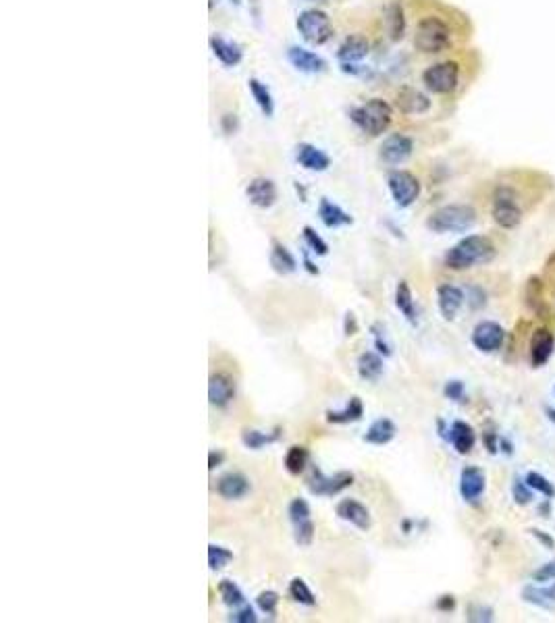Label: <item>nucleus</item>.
Here are the masks:
<instances>
[{"mask_svg": "<svg viewBox=\"0 0 555 623\" xmlns=\"http://www.w3.org/2000/svg\"><path fill=\"white\" fill-rule=\"evenodd\" d=\"M535 582H551L555 580V561H549L545 565H541L535 574H532Z\"/></svg>", "mask_w": 555, "mask_h": 623, "instance_id": "nucleus-49", "label": "nucleus"}, {"mask_svg": "<svg viewBox=\"0 0 555 623\" xmlns=\"http://www.w3.org/2000/svg\"><path fill=\"white\" fill-rule=\"evenodd\" d=\"M235 399V380L229 374L217 372L208 380V401L215 407H227Z\"/></svg>", "mask_w": 555, "mask_h": 623, "instance_id": "nucleus-14", "label": "nucleus"}, {"mask_svg": "<svg viewBox=\"0 0 555 623\" xmlns=\"http://www.w3.org/2000/svg\"><path fill=\"white\" fill-rule=\"evenodd\" d=\"M422 83L433 94H451L460 83V67L453 61L431 65L422 73Z\"/></svg>", "mask_w": 555, "mask_h": 623, "instance_id": "nucleus-7", "label": "nucleus"}, {"mask_svg": "<svg viewBox=\"0 0 555 623\" xmlns=\"http://www.w3.org/2000/svg\"><path fill=\"white\" fill-rule=\"evenodd\" d=\"M248 90H250V94H252V98H254V102H256V107L260 109V112H262L264 116H273V114H275V100H273L270 90L266 87V83H262L260 79L252 77V79L248 81Z\"/></svg>", "mask_w": 555, "mask_h": 623, "instance_id": "nucleus-30", "label": "nucleus"}, {"mask_svg": "<svg viewBox=\"0 0 555 623\" xmlns=\"http://www.w3.org/2000/svg\"><path fill=\"white\" fill-rule=\"evenodd\" d=\"M468 622H479V623H487V622H493V609H489V607H484V605H470L468 607V617H466Z\"/></svg>", "mask_w": 555, "mask_h": 623, "instance_id": "nucleus-46", "label": "nucleus"}, {"mask_svg": "<svg viewBox=\"0 0 555 623\" xmlns=\"http://www.w3.org/2000/svg\"><path fill=\"white\" fill-rule=\"evenodd\" d=\"M354 484L352 472H335L333 476H325L321 470H312V476L308 478V490L316 497H335L341 490L350 488Z\"/></svg>", "mask_w": 555, "mask_h": 623, "instance_id": "nucleus-9", "label": "nucleus"}, {"mask_svg": "<svg viewBox=\"0 0 555 623\" xmlns=\"http://www.w3.org/2000/svg\"><path fill=\"white\" fill-rule=\"evenodd\" d=\"M449 442L453 444V449L460 453V455H468L477 442V435L472 430L470 424H466L464 420H455L451 426H449V435H447Z\"/></svg>", "mask_w": 555, "mask_h": 623, "instance_id": "nucleus-23", "label": "nucleus"}, {"mask_svg": "<svg viewBox=\"0 0 555 623\" xmlns=\"http://www.w3.org/2000/svg\"><path fill=\"white\" fill-rule=\"evenodd\" d=\"M369 50V40L360 36V34H354V36H347L341 42V46L337 50V59L341 61V65H354V63H360L362 59H366Z\"/></svg>", "mask_w": 555, "mask_h": 623, "instance_id": "nucleus-19", "label": "nucleus"}, {"mask_svg": "<svg viewBox=\"0 0 555 623\" xmlns=\"http://www.w3.org/2000/svg\"><path fill=\"white\" fill-rule=\"evenodd\" d=\"M270 266L277 274H292L297 270V262L294 254L281 243V241H273V250H270Z\"/></svg>", "mask_w": 555, "mask_h": 623, "instance_id": "nucleus-28", "label": "nucleus"}, {"mask_svg": "<svg viewBox=\"0 0 555 623\" xmlns=\"http://www.w3.org/2000/svg\"><path fill=\"white\" fill-rule=\"evenodd\" d=\"M287 61L296 67L299 73L316 75L323 73L327 69V61L323 56H318L312 50L299 48V46H290L287 48Z\"/></svg>", "mask_w": 555, "mask_h": 623, "instance_id": "nucleus-12", "label": "nucleus"}, {"mask_svg": "<svg viewBox=\"0 0 555 623\" xmlns=\"http://www.w3.org/2000/svg\"><path fill=\"white\" fill-rule=\"evenodd\" d=\"M308 459H310V453H308V449H306V447H299V444H294V447H290V449H287L283 464H285V470H287L292 476H299V474L306 470V466H308Z\"/></svg>", "mask_w": 555, "mask_h": 623, "instance_id": "nucleus-33", "label": "nucleus"}, {"mask_svg": "<svg viewBox=\"0 0 555 623\" xmlns=\"http://www.w3.org/2000/svg\"><path fill=\"white\" fill-rule=\"evenodd\" d=\"M385 28H387V34L393 42L404 37V34H406V17H404L402 4L393 2V4L387 6V11H385Z\"/></svg>", "mask_w": 555, "mask_h": 623, "instance_id": "nucleus-29", "label": "nucleus"}, {"mask_svg": "<svg viewBox=\"0 0 555 623\" xmlns=\"http://www.w3.org/2000/svg\"><path fill=\"white\" fill-rule=\"evenodd\" d=\"M464 291L455 285H441L437 289V303L445 320H453L458 316L460 308L464 306Z\"/></svg>", "mask_w": 555, "mask_h": 623, "instance_id": "nucleus-21", "label": "nucleus"}, {"mask_svg": "<svg viewBox=\"0 0 555 623\" xmlns=\"http://www.w3.org/2000/svg\"><path fill=\"white\" fill-rule=\"evenodd\" d=\"M545 592H547V596H549L551 600H555V582H554V586L545 588Z\"/></svg>", "mask_w": 555, "mask_h": 623, "instance_id": "nucleus-57", "label": "nucleus"}, {"mask_svg": "<svg viewBox=\"0 0 555 623\" xmlns=\"http://www.w3.org/2000/svg\"><path fill=\"white\" fill-rule=\"evenodd\" d=\"M387 185H389L391 198L395 200V204L400 208L412 206L418 200V195H420V181L410 171H393V173H389Z\"/></svg>", "mask_w": 555, "mask_h": 623, "instance_id": "nucleus-8", "label": "nucleus"}, {"mask_svg": "<svg viewBox=\"0 0 555 623\" xmlns=\"http://www.w3.org/2000/svg\"><path fill=\"white\" fill-rule=\"evenodd\" d=\"M443 395L451 401H462L464 395H466V387H464L462 380H449V382H445Z\"/></svg>", "mask_w": 555, "mask_h": 623, "instance_id": "nucleus-47", "label": "nucleus"}, {"mask_svg": "<svg viewBox=\"0 0 555 623\" xmlns=\"http://www.w3.org/2000/svg\"><path fill=\"white\" fill-rule=\"evenodd\" d=\"M358 374L362 380H369V382H376L383 374V358L374 351H364L360 358H358Z\"/></svg>", "mask_w": 555, "mask_h": 623, "instance_id": "nucleus-32", "label": "nucleus"}, {"mask_svg": "<svg viewBox=\"0 0 555 623\" xmlns=\"http://www.w3.org/2000/svg\"><path fill=\"white\" fill-rule=\"evenodd\" d=\"M318 217L323 220L325 226L329 229H339V226H345V224H352L354 219L352 214H347L341 206L333 204L329 198H323L321 204H318Z\"/></svg>", "mask_w": 555, "mask_h": 623, "instance_id": "nucleus-25", "label": "nucleus"}, {"mask_svg": "<svg viewBox=\"0 0 555 623\" xmlns=\"http://www.w3.org/2000/svg\"><path fill=\"white\" fill-rule=\"evenodd\" d=\"M221 127L227 135L235 133V129H237V119H235V114H225L221 119Z\"/></svg>", "mask_w": 555, "mask_h": 623, "instance_id": "nucleus-52", "label": "nucleus"}, {"mask_svg": "<svg viewBox=\"0 0 555 623\" xmlns=\"http://www.w3.org/2000/svg\"><path fill=\"white\" fill-rule=\"evenodd\" d=\"M335 514H337L339 519L356 526L362 532H366L370 528V524H372L370 512L360 501H356V499H343V501H339L337 507H335Z\"/></svg>", "mask_w": 555, "mask_h": 623, "instance_id": "nucleus-15", "label": "nucleus"}, {"mask_svg": "<svg viewBox=\"0 0 555 623\" xmlns=\"http://www.w3.org/2000/svg\"><path fill=\"white\" fill-rule=\"evenodd\" d=\"M277 439H279V430H275V433H262V430H254V428H246V430L241 433V442H244V447H246V449H252V451H258L262 447L275 442Z\"/></svg>", "mask_w": 555, "mask_h": 623, "instance_id": "nucleus-34", "label": "nucleus"}, {"mask_svg": "<svg viewBox=\"0 0 555 623\" xmlns=\"http://www.w3.org/2000/svg\"><path fill=\"white\" fill-rule=\"evenodd\" d=\"M395 306L398 310L404 314L410 325H416L418 322V312H416V306H414V295H412V289L407 285V281H400L398 283V289H395Z\"/></svg>", "mask_w": 555, "mask_h": 623, "instance_id": "nucleus-31", "label": "nucleus"}, {"mask_svg": "<svg viewBox=\"0 0 555 623\" xmlns=\"http://www.w3.org/2000/svg\"><path fill=\"white\" fill-rule=\"evenodd\" d=\"M296 160L299 162V167H304L306 171H312V173H323L331 167V158L321 147L308 144V142L297 144Z\"/></svg>", "mask_w": 555, "mask_h": 623, "instance_id": "nucleus-17", "label": "nucleus"}, {"mask_svg": "<svg viewBox=\"0 0 555 623\" xmlns=\"http://www.w3.org/2000/svg\"><path fill=\"white\" fill-rule=\"evenodd\" d=\"M302 235H304V241H306V246L314 252V254H318V256H327L329 254V246H327V241L312 229V226H304L302 229Z\"/></svg>", "mask_w": 555, "mask_h": 623, "instance_id": "nucleus-38", "label": "nucleus"}, {"mask_svg": "<svg viewBox=\"0 0 555 623\" xmlns=\"http://www.w3.org/2000/svg\"><path fill=\"white\" fill-rule=\"evenodd\" d=\"M246 195L250 204H254L256 208H262V210L273 208L277 202V185L268 177H256L246 187Z\"/></svg>", "mask_w": 555, "mask_h": 623, "instance_id": "nucleus-13", "label": "nucleus"}, {"mask_svg": "<svg viewBox=\"0 0 555 623\" xmlns=\"http://www.w3.org/2000/svg\"><path fill=\"white\" fill-rule=\"evenodd\" d=\"M495 258V246L484 235H468L445 254V266L451 270H468L479 264H489Z\"/></svg>", "mask_w": 555, "mask_h": 623, "instance_id": "nucleus-1", "label": "nucleus"}, {"mask_svg": "<svg viewBox=\"0 0 555 623\" xmlns=\"http://www.w3.org/2000/svg\"><path fill=\"white\" fill-rule=\"evenodd\" d=\"M398 109L404 114H424L431 109V100L414 87H402L398 92Z\"/></svg>", "mask_w": 555, "mask_h": 623, "instance_id": "nucleus-24", "label": "nucleus"}, {"mask_svg": "<svg viewBox=\"0 0 555 623\" xmlns=\"http://www.w3.org/2000/svg\"><path fill=\"white\" fill-rule=\"evenodd\" d=\"M526 484L532 490H537L539 495L547 497V499H554L555 497V486L543 474H539V472H528L526 474Z\"/></svg>", "mask_w": 555, "mask_h": 623, "instance_id": "nucleus-37", "label": "nucleus"}, {"mask_svg": "<svg viewBox=\"0 0 555 623\" xmlns=\"http://www.w3.org/2000/svg\"><path fill=\"white\" fill-rule=\"evenodd\" d=\"M503 341H506V332L501 329V325L493 320H482L472 330V345L482 353H493L501 349Z\"/></svg>", "mask_w": 555, "mask_h": 623, "instance_id": "nucleus-10", "label": "nucleus"}, {"mask_svg": "<svg viewBox=\"0 0 555 623\" xmlns=\"http://www.w3.org/2000/svg\"><path fill=\"white\" fill-rule=\"evenodd\" d=\"M287 515H290V519H292V524L296 526V524H302V521H308V519H312L310 517V505L304 501V499H294L292 503H290V507H287Z\"/></svg>", "mask_w": 555, "mask_h": 623, "instance_id": "nucleus-43", "label": "nucleus"}, {"mask_svg": "<svg viewBox=\"0 0 555 623\" xmlns=\"http://www.w3.org/2000/svg\"><path fill=\"white\" fill-rule=\"evenodd\" d=\"M484 444H487V449L491 451V453H495L497 451V444H495V435L493 433H484Z\"/></svg>", "mask_w": 555, "mask_h": 623, "instance_id": "nucleus-55", "label": "nucleus"}, {"mask_svg": "<svg viewBox=\"0 0 555 623\" xmlns=\"http://www.w3.org/2000/svg\"><path fill=\"white\" fill-rule=\"evenodd\" d=\"M314 521L308 519V521H302V524H296L294 526V538L299 547H310L312 540H314Z\"/></svg>", "mask_w": 555, "mask_h": 623, "instance_id": "nucleus-42", "label": "nucleus"}, {"mask_svg": "<svg viewBox=\"0 0 555 623\" xmlns=\"http://www.w3.org/2000/svg\"><path fill=\"white\" fill-rule=\"evenodd\" d=\"M231 559H233V552L229 549L219 547V545H210V547H208V565H210L213 571L222 569Z\"/></svg>", "mask_w": 555, "mask_h": 623, "instance_id": "nucleus-39", "label": "nucleus"}, {"mask_svg": "<svg viewBox=\"0 0 555 623\" xmlns=\"http://www.w3.org/2000/svg\"><path fill=\"white\" fill-rule=\"evenodd\" d=\"M297 32L302 34V37L308 42V44H314V46H323L327 44L331 36H333V25H331V19L325 11L321 8H306L297 15L296 21Z\"/></svg>", "mask_w": 555, "mask_h": 623, "instance_id": "nucleus-5", "label": "nucleus"}, {"mask_svg": "<svg viewBox=\"0 0 555 623\" xmlns=\"http://www.w3.org/2000/svg\"><path fill=\"white\" fill-rule=\"evenodd\" d=\"M279 594L275 592V590H264V592H260L258 598H256V605H258V609L264 613V615H277V607H279Z\"/></svg>", "mask_w": 555, "mask_h": 623, "instance_id": "nucleus-41", "label": "nucleus"}, {"mask_svg": "<svg viewBox=\"0 0 555 623\" xmlns=\"http://www.w3.org/2000/svg\"><path fill=\"white\" fill-rule=\"evenodd\" d=\"M222 461H225V453H222V451H210V453H208V470H210V472H215Z\"/></svg>", "mask_w": 555, "mask_h": 623, "instance_id": "nucleus-53", "label": "nucleus"}, {"mask_svg": "<svg viewBox=\"0 0 555 623\" xmlns=\"http://www.w3.org/2000/svg\"><path fill=\"white\" fill-rule=\"evenodd\" d=\"M522 596H524V600H526V603H530V605H537V607H541V609H551V603H554V600L547 596L545 588L526 586L524 588V592H522Z\"/></svg>", "mask_w": 555, "mask_h": 623, "instance_id": "nucleus-40", "label": "nucleus"}, {"mask_svg": "<svg viewBox=\"0 0 555 623\" xmlns=\"http://www.w3.org/2000/svg\"><path fill=\"white\" fill-rule=\"evenodd\" d=\"M350 119L362 133H366L370 138H378L391 127L393 109L389 102H385L381 98H370L364 104L350 110Z\"/></svg>", "mask_w": 555, "mask_h": 623, "instance_id": "nucleus-2", "label": "nucleus"}, {"mask_svg": "<svg viewBox=\"0 0 555 623\" xmlns=\"http://www.w3.org/2000/svg\"><path fill=\"white\" fill-rule=\"evenodd\" d=\"M210 50L217 56V61H221L225 67H237L241 63V59H244L241 46L221 36L210 37Z\"/></svg>", "mask_w": 555, "mask_h": 623, "instance_id": "nucleus-22", "label": "nucleus"}, {"mask_svg": "<svg viewBox=\"0 0 555 623\" xmlns=\"http://www.w3.org/2000/svg\"><path fill=\"white\" fill-rule=\"evenodd\" d=\"M217 492L227 501L241 499L250 492V480L239 472H227L217 480Z\"/></svg>", "mask_w": 555, "mask_h": 623, "instance_id": "nucleus-20", "label": "nucleus"}, {"mask_svg": "<svg viewBox=\"0 0 555 623\" xmlns=\"http://www.w3.org/2000/svg\"><path fill=\"white\" fill-rule=\"evenodd\" d=\"M475 222H477V210L472 206L449 204L435 210L426 220V226L433 233H464L472 229Z\"/></svg>", "mask_w": 555, "mask_h": 623, "instance_id": "nucleus-3", "label": "nucleus"}, {"mask_svg": "<svg viewBox=\"0 0 555 623\" xmlns=\"http://www.w3.org/2000/svg\"><path fill=\"white\" fill-rule=\"evenodd\" d=\"M364 416V405L360 397H352L343 409H329L327 411V422L329 424H352L358 422Z\"/></svg>", "mask_w": 555, "mask_h": 623, "instance_id": "nucleus-27", "label": "nucleus"}, {"mask_svg": "<svg viewBox=\"0 0 555 623\" xmlns=\"http://www.w3.org/2000/svg\"><path fill=\"white\" fill-rule=\"evenodd\" d=\"M343 332H345L347 337H352V334L358 332V320H356L354 312H347V314H345V318H343Z\"/></svg>", "mask_w": 555, "mask_h": 623, "instance_id": "nucleus-50", "label": "nucleus"}, {"mask_svg": "<svg viewBox=\"0 0 555 623\" xmlns=\"http://www.w3.org/2000/svg\"><path fill=\"white\" fill-rule=\"evenodd\" d=\"M487 486V476L481 468L477 466H466L460 474V495L464 497V501L472 503L477 499H481Z\"/></svg>", "mask_w": 555, "mask_h": 623, "instance_id": "nucleus-16", "label": "nucleus"}, {"mask_svg": "<svg viewBox=\"0 0 555 623\" xmlns=\"http://www.w3.org/2000/svg\"><path fill=\"white\" fill-rule=\"evenodd\" d=\"M437 607H439L441 611H451V609L455 607V600H453V596H443V598L437 603Z\"/></svg>", "mask_w": 555, "mask_h": 623, "instance_id": "nucleus-54", "label": "nucleus"}, {"mask_svg": "<svg viewBox=\"0 0 555 623\" xmlns=\"http://www.w3.org/2000/svg\"><path fill=\"white\" fill-rule=\"evenodd\" d=\"M412 150H414V144H412V140L407 135L393 133L381 146V160L391 164V167H398V164L406 162L407 158L412 156Z\"/></svg>", "mask_w": 555, "mask_h": 623, "instance_id": "nucleus-11", "label": "nucleus"}, {"mask_svg": "<svg viewBox=\"0 0 555 623\" xmlns=\"http://www.w3.org/2000/svg\"><path fill=\"white\" fill-rule=\"evenodd\" d=\"M372 337H374V347H376V351L381 353V356H385V358H389L393 351H391V345L387 343V339H385V327L383 325H372Z\"/></svg>", "mask_w": 555, "mask_h": 623, "instance_id": "nucleus-44", "label": "nucleus"}, {"mask_svg": "<svg viewBox=\"0 0 555 623\" xmlns=\"http://www.w3.org/2000/svg\"><path fill=\"white\" fill-rule=\"evenodd\" d=\"M512 495H514V501L518 505H528L532 501V488L526 484V480H516L514 486H512Z\"/></svg>", "mask_w": 555, "mask_h": 623, "instance_id": "nucleus-45", "label": "nucleus"}, {"mask_svg": "<svg viewBox=\"0 0 555 623\" xmlns=\"http://www.w3.org/2000/svg\"><path fill=\"white\" fill-rule=\"evenodd\" d=\"M219 594H221L222 603H225L227 607L237 609V607L246 605V596H244L241 588L237 586L235 582H231V580H222V582H219Z\"/></svg>", "mask_w": 555, "mask_h": 623, "instance_id": "nucleus-35", "label": "nucleus"}, {"mask_svg": "<svg viewBox=\"0 0 555 623\" xmlns=\"http://www.w3.org/2000/svg\"><path fill=\"white\" fill-rule=\"evenodd\" d=\"M395 435H398L395 422L389 420V418H378V420H374L370 424V428L366 430V435H364V440L370 442V444L383 447V444H387V442H391V440L395 439Z\"/></svg>", "mask_w": 555, "mask_h": 623, "instance_id": "nucleus-26", "label": "nucleus"}, {"mask_svg": "<svg viewBox=\"0 0 555 623\" xmlns=\"http://www.w3.org/2000/svg\"><path fill=\"white\" fill-rule=\"evenodd\" d=\"M555 339L554 332L547 329H537L532 339H530V362L535 368L545 366L549 358L554 356Z\"/></svg>", "mask_w": 555, "mask_h": 623, "instance_id": "nucleus-18", "label": "nucleus"}, {"mask_svg": "<svg viewBox=\"0 0 555 623\" xmlns=\"http://www.w3.org/2000/svg\"><path fill=\"white\" fill-rule=\"evenodd\" d=\"M231 622L256 623L258 622V617H256V613H254V609H252V607H248V605H241V607H239V611H235V613L231 615Z\"/></svg>", "mask_w": 555, "mask_h": 623, "instance_id": "nucleus-48", "label": "nucleus"}, {"mask_svg": "<svg viewBox=\"0 0 555 623\" xmlns=\"http://www.w3.org/2000/svg\"><path fill=\"white\" fill-rule=\"evenodd\" d=\"M530 534L545 547V549H555V543H554V536H549L547 532H543V530H530Z\"/></svg>", "mask_w": 555, "mask_h": 623, "instance_id": "nucleus-51", "label": "nucleus"}, {"mask_svg": "<svg viewBox=\"0 0 555 623\" xmlns=\"http://www.w3.org/2000/svg\"><path fill=\"white\" fill-rule=\"evenodd\" d=\"M449 44H451V30L441 17L429 15L418 21L416 34H414L416 50L424 54H437V52H443Z\"/></svg>", "mask_w": 555, "mask_h": 623, "instance_id": "nucleus-4", "label": "nucleus"}, {"mask_svg": "<svg viewBox=\"0 0 555 623\" xmlns=\"http://www.w3.org/2000/svg\"><path fill=\"white\" fill-rule=\"evenodd\" d=\"M545 411H547V418H549L551 422H555V409H551V407H547Z\"/></svg>", "mask_w": 555, "mask_h": 623, "instance_id": "nucleus-58", "label": "nucleus"}, {"mask_svg": "<svg viewBox=\"0 0 555 623\" xmlns=\"http://www.w3.org/2000/svg\"><path fill=\"white\" fill-rule=\"evenodd\" d=\"M304 264H306V270H308L310 274H318V268H316V266H314V264L310 262V258H308V254H304Z\"/></svg>", "mask_w": 555, "mask_h": 623, "instance_id": "nucleus-56", "label": "nucleus"}, {"mask_svg": "<svg viewBox=\"0 0 555 623\" xmlns=\"http://www.w3.org/2000/svg\"><path fill=\"white\" fill-rule=\"evenodd\" d=\"M491 217L501 229H516L522 220V210L518 206V195L512 187H497L491 202Z\"/></svg>", "mask_w": 555, "mask_h": 623, "instance_id": "nucleus-6", "label": "nucleus"}, {"mask_svg": "<svg viewBox=\"0 0 555 623\" xmlns=\"http://www.w3.org/2000/svg\"><path fill=\"white\" fill-rule=\"evenodd\" d=\"M290 596L299 603V605H306V607H314L316 605V596H314V592L310 590V586L306 584V580H302V578H294L292 582H290Z\"/></svg>", "mask_w": 555, "mask_h": 623, "instance_id": "nucleus-36", "label": "nucleus"}]
</instances>
